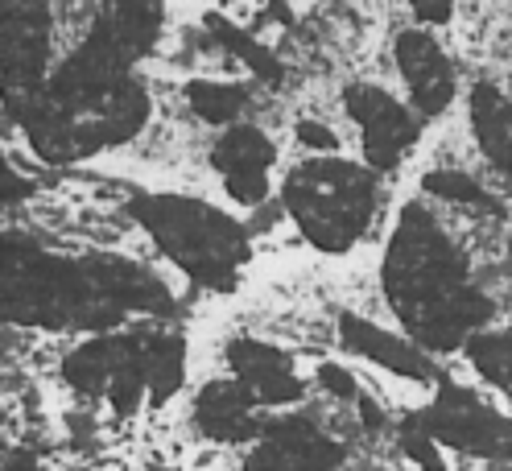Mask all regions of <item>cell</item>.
<instances>
[{"instance_id":"cell-1","label":"cell","mask_w":512,"mask_h":471,"mask_svg":"<svg viewBox=\"0 0 512 471\" xmlns=\"http://www.w3.org/2000/svg\"><path fill=\"white\" fill-rule=\"evenodd\" d=\"M137 224L149 228L153 244L182 269L195 273L199 281H228L232 269L244 261V228L232 219H223L215 207L174 199V195H153V199H133L128 203Z\"/></svg>"},{"instance_id":"cell-2","label":"cell","mask_w":512,"mask_h":471,"mask_svg":"<svg viewBox=\"0 0 512 471\" xmlns=\"http://www.w3.org/2000/svg\"><path fill=\"white\" fill-rule=\"evenodd\" d=\"M277 162V145L261 124H232L211 141V170L219 174L223 191L240 207H261L269 199V174Z\"/></svg>"},{"instance_id":"cell-3","label":"cell","mask_w":512,"mask_h":471,"mask_svg":"<svg viewBox=\"0 0 512 471\" xmlns=\"http://www.w3.org/2000/svg\"><path fill=\"white\" fill-rule=\"evenodd\" d=\"M343 108H347L351 120L360 124L364 153H368V162L376 170H393L405 157V149L413 145V137H418V120L401 108V100L393 96V91H384L372 79L351 83L343 91Z\"/></svg>"},{"instance_id":"cell-4","label":"cell","mask_w":512,"mask_h":471,"mask_svg":"<svg viewBox=\"0 0 512 471\" xmlns=\"http://www.w3.org/2000/svg\"><path fill=\"white\" fill-rule=\"evenodd\" d=\"M397 62L413 104L426 116H442L455 100V67L430 38V29H401L397 34Z\"/></svg>"},{"instance_id":"cell-5","label":"cell","mask_w":512,"mask_h":471,"mask_svg":"<svg viewBox=\"0 0 512 471\" xmlns=\"http://www.w3.org/2000/svg\"><path fill=\"white\" fill-rule=\"evenodd\" d=\"M467 356H471L475 372L484 376V381H492V385H500V389H512V327L471 339Z\"/></svg>"},{"instance_id":"cell-6","label":"cell","mask_w":512,"mask_h":471,"mask_svg":"<svg viewBox=\"0 0 512 471\" xmlns=\"http://www.w3.org/2000/svg\"><path fill=\"white\" fill-rule=\"evenodd\" d=\"M25 199H34V182H29L9 162V153L0 149V207H13V203H25Z\"/></svg>"}]
</instances>
